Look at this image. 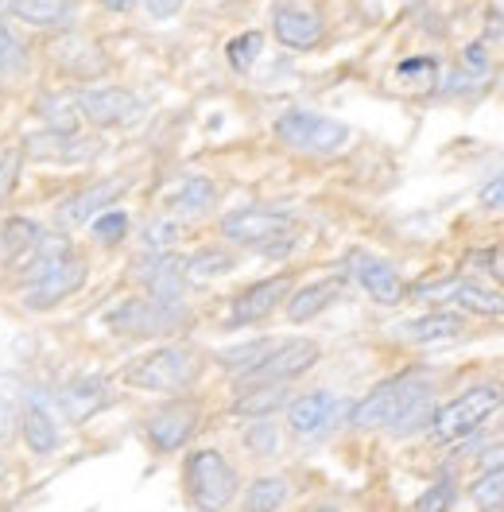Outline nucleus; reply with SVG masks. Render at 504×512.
Instances as JSON below:
<instances>
[{
    "mask_svg": "<svg viewBox=\"0 0 504 512\" xmlns=\"http://www.w3.org/2000/svg\"><path fill=\"white\" fill-rule=\"evenodd\" d=\"M501 404H504L501 384L485 381V384H473V388H466L462 396H454L450 404H442L439 412L431 416V435H435V443L450 447V443L470 439L473 431H477L485 419L493 416V412H501Z\"/></svg>",
    "mask_w": 504,
    "mask_h": 512,
    "instance_id": "obj_1",
    "label": "nucleus"
},
{
    "mask_svg": "<svg viewBox=\"0 0 504 512\" xmlns=\"http://www.w3.org/2000/svg\"><path fill=\"white\" fill-rule=\"evenodd\" d=\"M221 237L245 249H264V253H287L291 237H295V222L280 214V210H233L221 218Z\"/></svg>",
    "mask_w": 504,
    "mask_h": 512,
    "instance_id": "obj_2",
    "label": "nucleus"
},
{
    "mask_svg": "<svg viewBox=\"0 0 504 512\" xmlns=\"http://www.w3.org/2000/svg\"><path fill=\"white\" fill-rule=\"evenodd\" d=\"M105 322L117 330V334H128V338H163V334H175L190 322L183 299L179 303H167V299H125L121 307H113Z\"/></svg>",
    "mask_w": 504,
    "mask_h": 512,
    "instance_id": "obj_3",
    "label": "nucleus"
},
{
    "mask_svg": "<svg viewBox=\"0 0 504 512\" xmlns=\"http://www.w3.org/2000/svg\"><path fill=\"white\" fill-rule=\"evenodd\" d=\"M276 136L287 148L307 152V156H330L338 148H346L349 128L342 121H330L322 113H307V109H291L276 121Z\"/></svg>",
    "mask_w": 504,
    "mask_h": 512,
    "instance_id": "obj_4",
    "label": "nucleus"
},
{
    "mask_svg": "<svg viewBox=\"0 0 504 512\" xmlns=\"http://www.w3.org/2000/svg\"><path fill=\"white\" fill-rule=\"evenodd\" d=\"M198 377V357L183 346H167V350L148 353L144 361H136L128 369V384L148 388V392H183Z\"/></svg>",
    "mask_w": 504,
    "mask_h": 512,
    "instance_id": "obj_5",
    "label": "nucleus"
},
{
    "mask_svg": "<svg viewBox=\"0 0 504 512\" xmlns=\"http://www.w3.org/2000/svg\"><path fill=\"white\" fill-rule=\"evenodd\" d=\"M187 489L194 509H225L237 493V474L218 450H198L187 458Z\"/></svg>",
    "mask_w": 504,
    "mask_h": 512,
    "instance_id": "obj_6",
    "label": "nucleus"
},
{
    "mask_svg": "<svg viewBox=\"0 0 504 512\" xmlns=\"http://www.w3.org/2000/svg\"><path fill=\"white\" fill-rule=\"evenodd\" d=\"M82 284H86V264H82L78 256H63V260L47 264L43 272H35L32 280H28L24 303H28L32 311H51V307L63 303L66 295H74Z\"/></svg>",
    "mask_w": 504,
    "mask_h": 512,
    "instance_id": "obj_7",
    "label": "nucleus"
},
{
    "mask_svg": "<svg viewBox=\"0 0 504 512\" xmlns=\"http://www.w3.org/2000/svg\"><path fill=\"white\" fill-rule=\"evenodd\" d=\"M419 303H454L470 315H489V319H501L504 315V295L493 288H477L470 280H442V284H423V288L411 291Z\"/></svg>",
    "mask_w": 504,
    "mask_h": 512,
    "instance_id": "obj_8",
    "label": "nucleus"
},
{
    "mask_svg": "<svg viewBox=\"0 0 504 512\" xmlns=\"http://www.w3.org/2000/svg\"><path fill=\"white\" fill-rule=\"evenodd\" d=\"M78 109L86 121H94L97 128H117V125H132L140 113H144V101L128 90H117V86H94V90H78L74 94Z\"/></svg>",
    "mask_w": 504,
    "mask_h": 512,
    "instance_id": "obj_9",
    "label": "nucleus"
},
{
    "mask_svg": "<svg viewBox=\"0 0 504 512\" xmlns=\"http://www.w3.org/2000/svg\"><path fill=\"white\" fill-rule=\"evenodd\" d=\"M318 361V346L307 338H295L287 346H276L252 373H245V384H272V381H291L299 373H307Z\"/></svg>",
    "mask_w": 504,
    "mask_h": 512,
    "instance_id": "obj_10",
    "label": "nucleus"
},
{
    "mask_svg": "<svg viewBox=\"0 0 504 512\" xmlns=\"http://www.w3.org/2000/svg\"><path fill=\"white\" fill-rule=\"evenodd\" d=\"M287 288H291V276H272V280H260V284L245 288L237 299H233L225 326H249V322H264L272 311H276V307H280V303H284Z\"/></svg>",
    "mask_w": 504,
    "mask_h": 512,
    "instance_id": "obj_11",
    "label": "nucleus"
},
{
    "mask_svg": "<svg viewBox=\"0 0 504 512\" xmlns=\"http://www.w3.org/2000/svg\"><path fill=\"white\" fill-rule=\"evenodd\" d=\"M349 264H353L357 284L369 291V299H377L380 307H396V303L408 295L400 272H396L388 260H380V256H373V253H353Z\"/></svg>",
    "mask_w": 504,
    "mask_h": 512,
    "instance_id": "obj_12",
    "label": "nucleus"
},
{
    "mask_svg": "<svg viewBox=\"0 0 504 512\" xmlns=\"http://www.w3.org/2000/svg\"><path fill=\"white\" fill-rule=\"evenodd\" d=\"M272 32H276V39L284 43L287 51H315L318 43H322V35H326V24L311 8L284 4V8L272 12Z\"/></svg>",
    "mask_w": 504,
    "mask_h": 512,
    "instance_id": "obj_13",
    "label": "nucleus"
},
{
    "mask_svg": "<svg viewBox=\"0 0 504 512\" xmlns=\"http://www.w3.org/2000/svg\"><path fill=\"white\" fill-rule=\"evenodd\" d=\"M404 392H408V373L404 377H392V381L377 384L357 408H353V427L357 431H377V427H388L396 412H400V404H404Z\"/></svg>",
    "mask_w": 504,
    "mask_h": 512,
    "instance_id": "obj_14",
    "label": "nucleus"
},
{
    "mask_svg": "<svg viewBox=\"0 0 504 512\" xmlns=\"http://www.w3.org/2000/svg\"><path fill=\"white\" fill-rule=\"evenodd\" d=\"M194 427H198V408L194 404H167L148 419V443L163 454H171L183 443H190Z\"/></svg>",
    "mask_w": 504,
    "mask_h": 512,
    "instance_id": "obj_15",
    "label": "nucleus"
},
{
    "mask_svg": "<svg viewBox=\"0 0 504 512\" xmlns=\"http://www.w3.org/2000/svg\"><path fill=\"white\" fill-rule=\"evenodd\" d=\"M125 191H128V179H105V183H94L90 191L66 198L63 206H59V214H55V222L63 225V229L94 222V214H101V210H105L113 198H121Z\"/></svg>",
    "mask_w": 504,
    "mask_h": 512,
    "instance_id": "obj_16",
    "label": "nucleus"
},
{
    "mask_svg": "<svg viewBox=\"0 0 504 512\" xmlns=\"http://www.w3.org/2000/svg\"><path fill=\"white\" fill-rule=\"evenodd\" d=\"M136 276L144 280V288L152 299H167V303H179L183 299V284H187V272H183V260L171 253H156L148 256Z\"/></svg>",
    "mask_w": 504,
    "mask_h": 512,
    "instance_id": "obj_17",
    "label": "nucleus"
},
{
    "mask_svg": "<svg viewBox=\"0 0 504 512\" xmlns=\"http://www.w3.org/2000/svg\"><path fill=\"white\" fill-rule=\"evenodd\" d=\"M334 412H338V400L330 392H307V396L287 404V423H291V431L299 439H315L330 427Z\"/></svg>",
    "mask_w": 504,
    "mask_h": 512,
    "instance_id": "obj_18",
    "label": "nucleus"
},
{
    "mask_svg": "<svg viewBox=\"0 0 504 512\" xmlns=\"http://www.w3.org/2000/svg\"><path fill=\"white\" fill-rule=\"evenodd\" d=\"M431 412H435V384L419 373H408V392H404V404L396 419L388 423L396 435H411L419 431V423H431Z\"/></svg>",
    "mask_w": 504,
    "mask_h": 512,
    "instance_id": "obj_19",
    "label": "nucleus"
},
{
    "mask_svg": "<svg viewBox=\"0 0 504 512\" xmlns=\"http://www.w3.org/2000/svg\"><path fill=\"white\" fill-rule=\"evenodd\" d=\"M28 152L32 156H43V160L51 163H78V160H90L97 152L94 140H86V144H78V136L74 132H47V136H32L28 140Z\"/></svg>",
    "mask_w": 504,
    "mask_h": 512,
    "instance_id": "obj_20",
    "label": "nucleus"
},
{
    "mask_svg": "<svg viewBox=\"0 0 504 512\" xmlns=\"http://www.w3.org/2000/svg\"><path fill=\"white\" fill-rule=\"evenodd\" d=\"M214 202H218V191H214V183L202 179V175L183 179L175 191L167 194V210L179 214V218H202L206 210H214Z\"/></svg>",
    "mask_w": 504,
    "mask_h": 512,
    "instance_id": "obj_21",
    "label": "nucleus"
},
{
    "mask_svg": "<svg viewBox=\"0 0 504 512\" xmlns=\"http://www.w3.org/2000/svg\"><path fill=\"white\" fill-rule=\"evenodd\" d=\"M59 408H63L66 416L74 419H90L94 412H101L105 408V400H109V388L101 381H70L66 388H59Z\"/></svg>",
    "mask_w": 504,
    "mask_h": 512,
    "instance_id": "obj_22",
    "label": "nucleus"
},
{
    "mask_svg": "<svg viewBox=\"0 0 504 512\" xmlns=\"http://www.w3.org/2000/svg\"><path fill=\"white\" fill-rule=\"evenodd\" d=\"M8 8L35 28H66L74 20V0H8Z\"/></svg>",
    "mask_w": 504,
    "mask_h": 512,
    "instance_id": "obj_23",
    "label": "nucleus"
},
{
    "mask_svg": "<svg viewBox=\"0 0 504 512\" xmlns=\"http://www.w3.org/2000/svg\"><path fill=\"white\" fill-rule=\"evenodd\" d=\"M284 404H287L284 381L249 384V392L233 400V416H241V419H268L272 412H280Z\"/></svg>",
    "mask_w": 504,
    "mask_h": 512,
    "instance_id": "obj_24",
    "label": "nucleus"
},
{
    "mask_svg": "<svg viewBox=\"0 0 504 512\" xmlns=\"http://www.w3.org/2000/svg\"><path fill=\"white\" fill-rule=\"evenodd\" d=\"M338 280H322V284H311V288H299L295 295H291V303H287V319L291 322H307L315 319V315H322L334 299H338Z\"/></svg>",
    "mask_w": 504,
    "mask_h": 512,
    "instance_id": "obj_25",
    "label": "nucleus"
},
{
    "mask_svg": "<svg viewBox=\"0 0 504 512\" xmlns=\"http://www.w3.org/2000/svg\"><path fill=\"white\" fill-rule=\"evenodd\" d=\"M400 334L411 342H450L462 334V319L454 315H423V319H411L400 326Z\"/></svg>",
    "mask_w": 504,
    "mask_h": 512,
    "instance_id": "obj_26",
    "label": "nucleus"
},
{
    "mask_svg": "<svg viewBox=\"0 0 504 512\" xmlns=\"http://www.w3.org/2000/svg\"><path fill=\"white\" fill-rule=\"evenodd\" d=\"M35 109H39V117L47 121V128H55V132H78V117H82L78 101L59 97V94H43Z\"/></svg>",
    "mask_w": 504,
    "mask_h": 512,
    "instance_id": "obj_27",
    "label": "nucleus"
},
{
    "mask_svg": "<svg viewBox=\"0 0 504 512\" xmlns=\"http://www.w3.org/2000/svg\"><path fill=\"white\" fill-rule=\"evenodd\" d=\"M24 443H28L35 454H51V450L59 447L55 423H51V416H47L43 408H35V404L24 412Z\"/></svg>",
    "mask_w": 504,
    "mask_h": 512,
    "instance_id": "obj_28",
    "label": "nucleus"
},
{
    "mask_svg": "<svg viewBox=\"0 0 504 512\" xmlns=\"http://www.w3.org/2000/svg\"><path fill=\"white\" fill-rule=\"evenodd\" d=\"M233 268H237V256L221 253V249H202V253H194L183 260L187 280H214V276H225V272H233Z\"/></svg>",
    "mask_w": 504,
    "mask_h": 512,
    "instance_id": "obj_29",
    "label": "nucleus"
},
{
    "mask_svg": "<svg viewBox=\"0 0 504 512\" xmlns=\"http://www.w3.org/2000/svg\"><path fill=\"white\" fill-rule=\"evenodd\" d=\"M287 481L284 478H260L249 485V493H245V509L249 512H276L287 505Z\"/></svg>",
    "mask_w": 504,
    "mask_h": 512,
    "instance_id": "obj_30",
    "label": "nucleus"
},
{
    "mask_svg": "<svg viewBox=\"0 0 504 512\" xmlns=\"http://www.w3.org/2000/svg\"><path fill=\"white\" fill-rule=\"evenodd\" d=\"M276 350V342H268V338H260V342H249V346H233V350H221L218 361L229 369V373H237V377H245L252 373L268 353Z\"/></svg>",
    "mask_w": 504,
    "mask_h": 512,
    "instance_id": "obj_31",
    "label": "nucleus"
},
{
    "mask_svg": "<svg viewBox=\"0 0 504 512\" xmlns=\"http://www.w3.org/2000/svg\"><path fill=\"white\" fill-rule=\"evenodd\" d=\"M43 237V229L32 222V218H12V222L4 225V249H8V256H32V249H35V241Z\"/></svg>",
    "mask_w": 504,
    "mask_h": 512,
    "instance_id": "obj_32",
    "label": "nucleus"
},
{
    "mask_svg": "<svg viewBox=\"0 0 504 512\" xmlns=\"http://www.w3.org/2000/svg\"><path fill=\"white\" fill-rule=\"evenodd\" d=\"M32 70V59H28V47L16 39V35L4 28V20H0V74H8V78H20V74H28Z\"/></svg>",
    "mask_w": 504,
    "mask_h": 512,
    "instance_id": "obj_33",
    "label": "nucleus"
},
{
    "mask_svg": "<svg viewBox=\"0 0 504 512\" xmlns=\"http://www.w3.org/2000/svg\"><path fill=\"white\" fill-rule=\"evenodd\" d=\"M470 497L477 509H504V466L501 470H485L473 481Z\"/></svg>",
    "mask_w": 504,
    "mask_h": 512,
    "instance_id": "obj_34",
    "label": "nucleus"
},
{
    "mask_svg": "<svg viewBox=\"0 0 504 512\" xmlns=\"http://www.w3.org/2000/svg\"><path fill=\"white\" fill-rule=\"evenodd\" d=\"M264 51V35L260 32H245L237 35V39H229V47H225V59H229V66L233 70H249L252 63H256V55Z\"/></svg>",
    "mask_w": 504,
    "mask_h": 512,
    "instance_id": "obj_35",
    "label": "nucleus"
},
{
    "mask_svg": "<svg viewBox=\"0 0 504 512\" xmlns=\"http://www.w3.org/2000/svg\"><path fill=\"white\" fill-rule=\"evenodd\" d=\"M94 237L101 245H117V241H125L128 237V214L125 210H101L94 214Z\"/></svg>",
    "mask_w": 504,
    "mask_h": 512,
    "instance_id": "obj_36",
    "label": "nucleus"
},
{
    "mask_svg": "<svg viewBox=\"0 0 504 512\" xmlns=\"http://www.w3.org/2000/svg\"><path fill=\"white\" fill-rule=\"evenodd\" d=\"M20 167H24V152H20V148H4V152H0V206L16 191Z\"/></svg>",
    "mask_w": 504,
    "mask_h": 512,
    "instance_id": "obj_37",
    "label": "nucleus"
},
{
    "mask_svg": "<svg viewBox=\"0 0 504 512\" xmlns=\"http://www.w3.org/2000/svg\"><path fill=\"white\" fill-rule=\"evenodd\" d=\"M245 443H249L252 454H276L280 450V431L264 419V423H256V427L245 431Z\"/></svg>",
    "mask_w": 504,
    "mask_h": 512,
    "instance_id": "obj_38",
    "label": "nucleus"
},
{
    "mask_svg": "<svg viewBox=\"0 0 504 512\" xmlns=\"http://www.w3.org/2000/svg\"><path fill=\"white\" fill-rule=\"evenodd\" d=\"M450 505H454V481L450 478H442L439 485H431V489L415 501L419 512H442V509H450Z\"/></svg>",
    "mask_w": 504,
    "mask_h": 512,
    "instance_id": "obj_39",
    "label": "nucleus"
},
{
    "mask_svg": "<svg viewBox=\"0 0 504 512\" xmlns=\"http://www.w3.org/2000/svg\"><path fill=\"white\" fill-rule=\"evenodd\" d=\"M144 241L152 245V249H171L175 241H179V225L175 222H152L144 229Z\"/></svg>",
    "mask_w": 504,
    "mask_h": 512,
    "instance_id": "obj_40",
    "label": "nucleus"
},
{
    "mask_svg": "<svg viewBox=\"0 0 504 512\" xmlns=\"http://www.w3.org/2000/svg\"><path fill=\"white\" fill-rule=\"evenodd\" d=\"M435 70H439L435 59H404V63L396 66V78L400 82H411V78H431L435 82Z\"/></svg>",
    "mask_w": 504,
    "mask_h": 512,
    "instance_id": "obj_41",
    "label": "nucleus"
},
{
    "mask_svg": "<svg viewBox=\"0 0 504 512\" xmlns=\"http://www.w3.org/2000/svg\"><path fill=\"white\" fill-rule=\"evenodd\" d=\"M477 202H481L485 210H504V175H493L489 183H481Z\"/></svg>",
    "mask_w": 504,
    "mask_h": 512,
    "instance_id": "obj_42",
    "label": "nucleus"
},
{
    "mask_svg": "<svg viewBox=\"0 0 504 512\" xmlns=\"http://www.w3.org/2000/svg\"><path fill=\"white\" fill-rule=\"evenodd\" d=\"M462 59H466V66H470L473 78H489V70H493V63H489V55H485V47H481V43H470Z\"/></svg>",
    "mask_w": 504,
    "mask_h": 512,
    "instance_id": "obj_43",
    "label": "nucleus"
},
{
    "mask_svg": "<svg viewBox=\"0 0 504 512\" xmlns=\"http://www.w3.org/2000/svg\"><path fill=\"white\" fill-rule=\"evenodd\" d=\"M144 8H148L152 20H171L183 8V0H144Z\"/></svg>",
    "mask_w": 504,
    "mask_h": 512,
    "instance_id": "obj_44",
    "label": "nucleus"
},
{
    "mask_svg": "<svg viewBox=\"0 0 504 512\" xmlns=\"http://www.w3.org/2000/svg\"><path fill=\"white\" fill-rule=\"evenodd\" d=\"M485 39L504 47V12H489V16H485Z\"/></svg>",
    "mask_w": 504,
    "mask_h": 512,
    "instance_id": "obj_45",
    "label": "nucleus"
},
{
    "mask_svg": "<svg viewBox=\"0 0 504 512\" xmlns=\"http://www.w3.org/2000/svg\"><path fill=\"white\" fill-rule=\"evenodd\" d=\"M101 4H105L109 12H128V8L136 4V0H101Z\"/></svg>",
    "mask_w": 504,
    "mask_h": 512,
    "instance_id": "obj_46",
    "label": "nucleus"
}]
</instances>
